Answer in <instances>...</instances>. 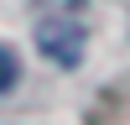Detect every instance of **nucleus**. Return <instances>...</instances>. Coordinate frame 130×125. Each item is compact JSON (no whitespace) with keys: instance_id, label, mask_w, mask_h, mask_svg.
Returning a JSON list of instances; mask_svg holds the SVG:
<instances>
[{"instance_id":"1","label":"nucleus","mask_w":130,"mask_h":125,"mask_svg":"<svg viewBox=\"0 0 130 125\" xmlns=\"http://www.w3.org/2000/svg\"><path fill=\"white\" fill-rule=\"evenodd\" d=\"M37 16V47L52 63L73 68L83 57V0H31Z\"/></svg>"},{"instance_id":"2","label":"nucleus","mask_w":130,"mask_h":125,"mask_svg":"<svg viewBox=\"0 0 130 125\" xmlns=\"http://www.w3.org/2000/svg\"><path fill=\"white\" fill-rule=\"evenodd\" d=\"M16 83H21V63H16L10 47H0V94H10Z\"/></svg>"}]
</instances>
